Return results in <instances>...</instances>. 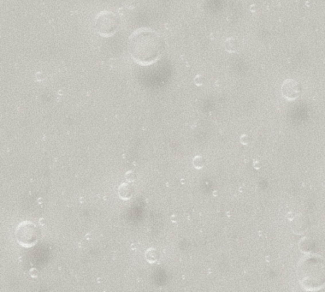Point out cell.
<instances>
[{
    "mask_svg": "<svg viewBox=\"0 0 325 292\" xmlns=\"http://www.w3.org/2000/svg\"><path fill=\"white\" fill-rule=\"evenodd\" d=\"M194 81H195V83L197 84V85H201V84H203V78H202L201 76H197L195 77Z\"/></svg>",
    "mask_w": 325,
    "mask_h": 292,
    "instance_id": "15",
    "label": "cell"
},
{
    "mask_svg": "<svg viewBox=\"0 0 325 292\" xmlns=\"http://www.w3.org/2000/svg\"><path fill=\"white\" fill-rule=\"evenodd\" d=\"M192 165L197 170L203 169L205 166V159L201 155H197L192 160Z\"/></svg>",
    "mask_w": 325,
    "mask_h": 292,
    "instance_id": "10",
    "label": "cell"
},
{
    "mask_svg": "<svg viewBox=\"0 0 325 292\" xmlns=\"http://www.w3.org/2000/svg\"><path fill=\"white\" fill-rule=\"evenodd\" d=\"M39 237L40 230L33 222H22L15 229L16 241L22 247L30 248L34 246L39 240Z\"/></svg>",
    "mask_w": 325,
    "mask_h": 292,
    "instance_id": "4",
    "label": "cell"
},
{
    "mask_svg": "<svg viewBox=\"0 0 325 292\" xmlns=\"http://www.w3.org/2000/svg\"><path fill=\"white\" fill-rule=\"evenodd\" d=\"M159 252L157 251V249H156L155 248H150L148 249L147 250L145 251V260L149 262V263H155L159 259Z\"/></svg>",
    "mask_w": 325,
    "mask_h": 292,
    "instance_id": "9",
    "label": "cell"
},
{
    "mask_svg": "<svg viewBox=\"0 0 325 292\" xmlns=\"http://www.w3.org/2000/svg\"><path fill=\"white\" fill-rule=\"evenodd\" d=\"M310 227V218L307 215L299 213L295 215L292 220L290 228L295 235H302L305 233Z\"/></svg>",
    "mask_w": 325,
    "mask_h": 292,
    "instance_id": "6",
    "label": "cell"
},
{
    "mask_svg": "<svg viewBox=\"0 0 325 292\" xmlns=\"http://www.w3.org/2000/svg\"><path fill=\"white\" fill-rule=\"evenodd\" d=\"M298 278L301 286L307 291L321 289L325 285V260L318 256L305 257L298 266Z\"/></svg>",
    "mask_w": 325,
    "mask_h": 292,
    "instance_id": "2",
    "label": "cell"
},
{
    "mask_svg": "<svg viewBox=\"0 0 325 292\" xmlns=\"http://www.w3.org/2000/svg\"><path fill=\"white\" fill-rule=\"evenodd\" d=\"M135 193V188L130 182H124L122 183L118 188V195L119 197L124 201L129 200L132 198Z\"/></svg>",
    "mask_w": 325,
    "mask_h": 292,
    "instance_id": "7",
    "label": "cell"
},
{
    "mask_svg": "<svg viewBox=\"0 0 325 292\" xmlns=\"http://www.w3.org/2000/svg\"><path fill=\"white\" fill-rule=\"evenodd\" d=\"M225 47L229 51H234L237 50V42L234 41L233 38H229L225 42Z\"/></svg>",
    "mask_w": 325,
    "mask_h": 292,
    "instance_id": "11",
    "label": "cell"
},
{
    "mask_svg": "<svg viewBox=\"0 0 325 292\" xmlns=\"http://www.w3.org/2000/svg\"><path fill=\"white\" fill-rule=\"evenodd\" d=\"M299 249L302 253L310 254L315 250L316 243L310 237H303L299 242Z\"/></svg>",
    "mask_w": 325,
    "mask_h": 292,
    "instance_id": "8",
    "label": "cell"
},
{
    "mask_svg": "<svg viewBox=\"0 0 325 292\" xmlns=\"http://www.w3.org/2000/svg\"><path fill=\"white\" fill-rule=\"evenodd\" d=\"M128 49L135 62L146 66L159 59L165 49V42L157 32L142 28L132 33L129 38Z\"/></svg>",
    "mask_w": 325,
    "mask_h": 292,
    "instance_id": "1",
    "label": "cell"
},
{
    "mask_svg": "<svg viewBox=\"0 0 325 292\" xmlns=\"http://www.w3.org/2000/svg\"><path fill=\"white\" fill-rule=\"evenodd\" d=\"M240 141L242 145H248L251 141V137L248 135H242L240 137Z\"/></svg>",
    "mask_w": 325,
    "mask_h": 292,
    "instance_id": "13",
    "label": "cell"
},
{
    "mask_svg": "<svg viewBox=\"0 0 325 292\" xmlns=\"http://www.w3.org/2000/svg\"><path fill=\"white\" fill-rule=\"evenodd\" d=\"M30 275H31L32 278H37L38 275H39V272H38L37 269H35V268H32V269L30 270Z\"/></svg>",
    "mask_w": 325,
    "mask_h": 292,
    "instance_id": "14",
    "label": "cell"
},
{
    "mask_svg": "<svg viewBox=\"0 0 325 292\" xmlns=\"http://www.w3.org/2000/svg\"><path fill=\"white\" fill-rule=\"evenodd\" d=\"M121 18L112 11L104 10L99 12L94 19V28L102 37H110L119 29Z\"/></svg>",
    "mask_w": 325,
    "mask_h": 292,
    "instance_id": "3",
    "label": "cell"
},
{
    "mask_svg": "<svg viewBox=\"0 0 325 292\" xmlns=\"http://www.w3.org/2000/svg\"><path fill=\"white\" fill-rule=\"evenodd\" d=\"M37 75H38V76H40V77H39V76L37 77V80H38V81H42V80H44V79H45L44 77H41L42 76H44V75H42V73H41V72L38 73Z\"/></svg>",
    "mask_w": 325,
    "mask_h": 292,
    "instance_id": "16",
    "label": "cell"
},
{
    "mask_svg": "<svg viewBox=\"0 0 325 292\" xmlns=\"http://www.w3.org/2000/svg\"><path fill=\"white\" fill-rule=\"evenodd\" d=\"M125 178L126 180L129 182H133L135 179H136V176H135V173L132 170H129L128 172H126L125 174Z\"/></svg>",
    "mask_w": 325,
    "mask_h": 292,
    "instance_id": "12",
    "label": "cell"
},
{
    "mask_svg": "<svg viewBox=\"0 0 325 292\" xmlns=\"http://www.w3.org/2000/svg\"><path fill=\"white\" fill-rule=\"evenodd\" d=\"M302 87L299 82L293 79L286 80L281 86L282 96L287 100L296 99L301 93Z\"/></svg>",
    "mask_w": 325,
    "mask_h": 292,
    "instance_id": "5",
    "label": "cell"
}]
</instances>
